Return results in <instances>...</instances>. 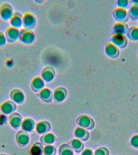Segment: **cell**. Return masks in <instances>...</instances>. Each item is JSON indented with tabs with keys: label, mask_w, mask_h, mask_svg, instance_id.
Segmentation results:
<instances>
[{
	"label": "cell",
	"mask_w": 138,
	"mask_h": 155,
	"mask_svg": "<svg viewBox=\"0 0 138 155\" xmlns=\"http://www.w3.org/2000/svg\"><path fill=\"white\" fill-rule=\"evenodd\" d=\"M76 122L81 128L87 130L93 129L95 126V122L93 119L85 115L79 116L76 120Z\"/></svg>",
	"instance_id": "cell-1"
},
{
	"label": "cell",
	"mask_w": 138,
	"mask_h": 155,
	"mask_svg": "<svg viewBox=\"0 0 138 155\" xmlns=\"http://www.w3.org/2000/svg\"><path fill=\"white\" fill-rule=\"evenodd\" d=\"M114 18L118 22L126 23L129 20L128 12L126 10L117 8L113 13Z\"/></svg>",
	"instance_id": "cell-2"
},
{
	"label": "cell",
	"mask_w": 138,
	"mask_h": 155,
	"mask_svg": "<svg viewBox=\"0 0 138 155\" xmlns=\"http://www.w3.org/2000/svg\"><path fill=\"white\" fill-rule=\"evenodd\" d=\"M8 120L10 125L14 129H19L21 127L23 119L18 113L14 112L9 115Z\"/></svg>",
	"instance_id": "cell-3"
},
{
	"label": "cell",
	"mask_w": 138,
	"mask_h": 155,
	"mask_svg": "<svg viewBox=\"0 0 138 155\" xmlns=\"http://www.w3.org/2000/svg\"><path fill=\"white\" fill-rule=\"evenodd\" d=\"M14 15L12 6L7 3L3 4L0 7V15L5 21L10 20Z\"/></svg>",
	"instance_id": "cell-4"
},
{
	"label": "cell",
	"mask_w": 138,
	"mask_h": 155,
	"mask_svg": "<svg viewBox=\"0 0 138 155\" xmlns=\"http://www.w3.org/2000/svg\"><path fill=\"white\" fill-rule=\"evenodd\" d=\"M16 104L12 101H7L1 105V110L2 113L6 115H10L16 110Z\"/></svg>",
	"instance_id": "cell-5"
},
{
	"label": "cell",
	"mask_w": 138,
	"mask_h": 155,
	"mask_svg": "<svg viewBox=\"0 0 138 155\" xmlns=\"http://www.w3.org/2000/svg\"><path fill=\"white\" fill-rule=\"evenodd\" d=\"M30 138L28 134L23 130H20L16 135L17 144L21 147H24L29 144Z\"/></svg>",
	"instance_id": "cell-6"
},
{
	"label": "cell",
	"mask_w": 138,
	"mask_h": 155,
	"mask_svg": "<svg viewBox=\"0 0 138 155\" xmlns=\"http://www.w3.org/2000/svg\"><path fill=\"white\" fill-rule=\"evenodd\" d=\"M112 41L114 45L117 48L124 49L128 44V41L125 35H115L112 38Z\"/></svg>",
	"instance_id": "cell-7"
},
{
	"label": "cell",
	"mask_w": 138,
	"mask_h": 155,
	"mask_svg": "<svg viewBox=\"0 0 138 155\" xmlns=\"http://www.w3.org/2000/svg\"><path fill=\"white\" fill-rule=\"evenodd\" d=\"M10 96L12 101L16 104H23L25 101V95L24 93L19 89H15L12 90Z\"/></svg>",
	"instance_id": "cell-8"
},
{
	"label": "cell",
	"mask_w": 138,
	"mask_h": 155,
	"mask_svg": "<svg viewBox=\"0 0 138 155\" xmlns=\"http://www.w3.org/2000/svg\"><path fill=\"white\" fill-rule=\"evenodd\" d=\"M20 32L17 28L11 26L6 31V37L8 42H13L16 41L20 37Z\"/></svg>",
	"instance_id": "cell-9"
},
{
	"label": "cell",
	"mask_w": 138,
	"mask_h": 155,
	"mask_svg": "<svg viewBox=\"0 0 138 155\" xmlns=\"http://www.w3.org/2000/svg\"><path fill=\"white\" fill-rule=\"evenodd\" d=\"M35 128L36 132L38 134L44 135L51 130V124L47 121H41L36 124Z\"/></svg>",
	"instance_id": "cell-10"
},
{
	"label": "cell",
	"mask_w": 138,
	"mask_h": 155,
	"mask_svg": "<svg viewBox=\"0 0 138 155\" xmlns=\"http://www.w3.org/2000/svg\"><path fill=\"white\" fill-rule=\"evenodd\" d=\"M67 91L65 88H58L54 91L53 94V98L54 102L60 103L64 101L67 96Z\"/></svg>",
	"instance_id": "cell-11"
},
{
	"label": "cell",
	"mask_w": 138,
	"mask_h": 155,
	"mask_svg": "<svg viewBox=\"0 0 138 155\" xmlns=\"http://www.w3.org/2000/svg\"><path fill=\"white\" fill-rule=\"evenodd\" d=\"M75 137L82 141H87L90 138V133L88 130L81 127H77L74 131Z\"/></svg>",
	"instance_id": "cell-12"
},
{
	"label": "cell",
	"mask_w": 138,
	"mask_h": 155,
	"mask_svg": "<svg viewBox=\"0 0 138 155\" xmlns=\"http://www.w3.org/2000/svg\"><path fill=\"white\" fill-rule=\"evenodd\" d=\"M40 142L44 145H51L58 141V139L53 133H48L40 138Z\"/></svg>",
	"instance_id": "cell-13"
},
{
	"label": "cell",
	"mask_w": 138,
	"mask_h": 155,
	"mask_svg": "<svg viewBox=\"0 0 138 155\" xmlns=\"http://www.w3.org/2000/svg\"><path fill=\"white\" fill-rule=\"evenodd\" d=\"M129 28L127 23L117 22L113 27L114 33L115 35H125Z\"/></svg>",
	"instance_id": "cell-14"
},
{
	"label": "cell",
	"mask_w": 138,
	"mask_h": 155,
	"mask_svg": "<svg viewBox=\"0 0 138 155\" xmlns=\"http://www.w3.org/2000/svg\"><path fill=\"white\" fill-rule=\"evenodd\" d=\"M35 127V122L34 120L30 118L25 119L23 121L21 127L22 130L26 133H31Z\"/></svg>",
	"instance_id": "cell-15"
},
{
	"label": "cell",
	"mask_w": 138,
	"mask_h": 155,
	"mask_svg": "<svg viewBox=\"0 0 138 155\" xmlns=\"http://www.w3.org/2000/svg\"><path fill=\"white\" fill-rule=\"evenodd\" d=\"M71 149L77 153H80L83 151L84 145L82 141L78 139H74L68 143Z\"/></svg>",
	"instance_id": "cell-16"
},
{
	"label": "cell",
	"mask_w": 138,
	"mask_h": 155,
	"mask_svg": "<svg viewBox=\"0 0 138 155\" xmlns=\"http://www.w3.org/2000/svg\"><path fill=\"white\" fill-rule=\"evenodd\" d=\"M39 97L42 101L45 103H50L53 100V95L52 92L50 90L46 88L39 93Z\"/></svg>",
	"instance_id": "cell-17"
},
{
	"label": "cell",
	"mask_w": 138,
	"mask_h": 155,
	"mask_svg": "<svg viewBox=\"0 0 138 155\" xmlns=\"http://www.w3.org/2000/svg\"><path fill=\"white\" fill-rule=\"evenodd\" d=\"M44 149L43 145L41 143H36L31 147L30 153L31 155H42Z\"/></svg>",
	"instance_id": "cell-18"
},
{
	"label": "cell",
	"mask_w": 138,
	"mask_h": 155,
	"mask_svg": "<svg viewBox=\"0 0 138 155\" xmlns=\"http://www.w3.org/2000/svg\"><path fill=\"white\" fill-rule=\"evenodd\" d=\"M127 38L130 41L137 42L138 41V27L132 26L129 28L126 34Z\"/></svg>",
	"instance_id": "cell-19"
},
{
	"label": "cell",
	"mask_w": 138,
	"mask_h": 155,
	"mask_svg": "<svg viewBox=\"0 0 138 155\" xmlns=\"http://www.w3.org/2000/svg\"><path fill=\"white\" fill-rule=\"evenodd\" d=\"M129 19L133 21L138 20V6L132 5L128 12Z\"/></svg>",
	"instance_id": "cell-20"
},
{
	"label": "cell",
	"mask_w": 138,
	"mask_h": 155,
	"mask_svg": "<svg viewBox=\"0 0 138 155\" xmlns=\"http://www.w3.org/2000/svg\"><path fill=\"white\" fill-rule=\"evenodd\" d=\"M10 23L12 27L18 28L21 26L22 20L20 15L18 13H15L10 19Z\"/></svg>",
	"instance_id": "cell-21"
},
{
	"label": "cell",
	"mask_w": 138,
	"mask_h": 155,
	"mask_svg": "<svg viewBox=\"0 0 138 155\" xmlns=\"http://www.w3.org/2000/svg\"><path fill=\"white\" fill-rule=\"evenodd\" d=\"M107 53L108 55L111 58L116 59L118 58L120 55L119 49L114 45L110 44L108 47Z\"/></svg>",
	"instance_id": "cell-22"
},
{
	"label": "cell",
	"mask_w": 138,
	"mask_h": 155,
	"mask_svg": "<svg viewBox=\"0 0 138 155\" xmlns=\"http://www.w3.org/2000/svg\"><path fill=\"white\" fill-rule=\"evenodd\" d=\"M59 155H74V151L68 144L61 145L59 150Z\"/></svg>",
	"instance_id": "cell-23"
},
{
	"label": "cell",
	"mask_w": 138,
	"mask_h": 155,
	"mask_svg": "<svg viewBox=\"0 0 138 155\" xmlns=\"http://www.w3.org/2000/svg\"><path fill=\"white\" fill-rule=\"evenodd\" d=\"M44 86V84L42 80L39 78L35 79L31 83V88L34 91L38 92Z\"/></svg>",
	"instance_id": "cell-24"
},
{
	"label": "cell",
	"mask_w": 138,
	"mask_h": 155,
	"mask_svg": "<svg viewBox=\"0 0 138 155\" xmlns=\"http://www.w3.org/2000/svg\"><path fill=\"white\" fill-rule=\"evenodd\" d=\"M43 153L44 155H55L57 153V150L53 145H47L44 149Z\"/></svg>",
	"instance_id": "cell-25"
},
{
	"label": "cell",
	"mask_w": 138,
	"mask_h": 155,
	"mask_svg": "<svg viewBox=\"0 0 138 155\" xmlns=\"http://www.w3.org/2000/svg\"><path fill=\"white\" fill-rule=\"evenodd\" d=\"M130 4V1L128 0H118L117 2L118 8L125 10L129 9Z\"/></svg>",
	"instance_id": "cell-26"
},
{
	"label": "cell",
	"mask_w": 138,
	"mask_h": 155,
	"mask_svg": "<svg viewBox=\"0 0 138 155\" xmlns=\"http://www.w3.org/2000/svg\"><path fill=\"white\" fill-rule=\"evenodd\" d=\"M94 155H109V151L106 148H99L95 150Z\"/></svg>",
	"instance_id": "cell-27"
},
{
	"label": "cell",
	"mask_w": 138,
	"mask_h": 155,
	"mask_svg": "<svg viewBox=\"0 0 138 155\" xmlns=\"http://www.w3.org/2000/svg\"><path fill=\"white\" fill-rule=\"evenodd\" d=\"M6 36L1 31H0V47H2L7 43Z\"/></svg>",
	"instance_id": "cell-28"
},
{
	"label": "cell",
	"mask_w": 138,
	"mask_h": 155,
	"mask_svg": "<svg viewBox=\"0 0 138 155\" xmlns=\"http://www.w3.org/2000/svg\"><path fill=\"white\" fill-rule=\"evenodd\" d=\"M8 118L6 115L2 114L0 115V125H3L7 123Z\"/></svg>",
	"instance_id": "cell-29"
},
{
	"label": "cell",
	"mask_w": 138,
	"mask_h": 155,
	"mask_svg": "<svg viewBox=\"0 0 138 155\" xmlns=\"http://www.w3.org/2000/svg\"><path fill=\"white\" fill-rule=\"evenodd\" d=\"M81 155H94V153L90 149H86L82 151Z\"/></svg>",
	"instance_id": "cell-30"
},
{
	"label": "cell",
	"mask_w": 138,
	"mask_h": 155,
	"mask_svg": "<svg viewBox=\"0 0 138 155\" xmlns=\"http://www.w3.org/2000/svg\"><path fill=\"white\" fill-rule=\"evenodd\" d=\"M6 64L8 67L12 68L13 66L14 63H13V61L12 59H8L6 61Z\"/></svg>",
	"instance_id": "cell-31"
},
{
	"label": "cell",
	"mask_w": 138,
	"mask_h": 155,
	"mask_svg": "<svg viewBox=\"0 0 138 155\" xmlns=\"http://www.w3.org/2000/svg\"><path fill=\"white\" fill-rule=\"evenodd\" d=\"M131 4L138 6V0H132L130 1Z\"/></svg>",
	"instance_id": "cell-32"
},
{
	"label": "cell",
	"mask_w": 138,
	"mask_h": 155,
	"mask_svg": "<svg viewBox=\"0 0 138 155\" xmlns=\"http://www.w3.org/2000/svg\"><path fill=\"white\" fill-rule=\"evenodd\" d=\"M0 155H7L4 154H0Z\"/></svg>",
	"instance_id": "cell-33"
},
{
	"label": "cell",
	"mask_w": 138,
	"mask_h": 155,
	"mask_svg": "<svg viewBox=\"0 0 138 155\" xmlns=\"http://www.w3.org/2000/svg\"></svg>",
	"instance_id": "cell-34"
}]
</instances>
